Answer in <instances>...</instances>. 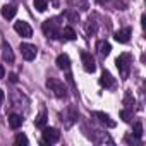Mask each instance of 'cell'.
Masks as SVG:
<instances>
[{"instance_id": "obj_1", "label": "cell", "mask_w": 146, "mask_h": 146, "mask_svg": "<svg viewBox=\"0 0 146 146\" xmlns=\"http://www.w3.org/2000/svg\"><path fill=\"white\" fill-rule=\"evenodd\" d=\"M46 86H48L50 91H53V95L57 98H65L67 96V90H65L62 81H58L55 78H50V79H46Z\"/></svg>"}, {"instance_id": "obj_2", "label": "cell", "mask_w": 146, "mask_h": 146, "mask_svg": "<svg viewBox=\"0 0 146 146\" xmlns=\"http://www.w3.org/2000/svg\"><path fill=\"white\" fill-rule=\"evenodd\" d=\"M115 64H117V69L120 70L122 78L125 79V78L129 76V69H131V64H132L131 55H129V53H122V55H119L117 60H115Z\"/></svg>"}, {"instance_id": "obj_3", "label": "cell", "mask_w": 146, "mask_h": 146, "mask_svg": "<svg viewBox=\"0 0 146 146\" xmlns=\"http://www.w3.org/2000/svg\"><path fill=\"white\" fill-rule=\"evenodd\" d=\"M43 33L48 36V38H52V40H58L60 38V29H58V26H57V23L55 21H45L43 23Z\"/></svg>"}, {"instance_id": "obj_4", "label": "cell", "mask_w": 146, "mask_h": 146, "mask_svg": "<svg viewBox=\"0 0 146 146\" xmlns=\"http://www.w3.org/2000/svg\"><path fill=\"white\" fill-rule=\"evenodd\" d=\"M58 137H60V132H58V129H55V127H43V144H53V143H57L58 141Z\"/></svg>"}, {"instance_id": "obj_5", "label": "cell", "mask_w": 146, "mask_h": 146, "mask_svg": "<svg viewBox=\"0 0 146 146\" xmlns=\"http://www.w3.org/2000/svg\"><path fill=\"white\" fill-rule=\"evenodd\" d=\"M19 50H21V55H23L26 60H35V58H36V55H38L36 46H35V45H31V43H21Z\"/></svg>"}, {"instance_id": "obj_6", "label": "cell", "mask_w": 146, "mask_h": 146, "mask_svg": "<svg viewBox=\"0 0 146 146\" xmlns=\"http://www.w3.org/2000/svg\"><path fill=\"white\" fill-rule=\"evenodd\" d=\"M14 29H16V33L21 35L23 38H31V36H33V29H31V26H29L26 21H17V23L14 24Z\"/></svg>"}, {"instance_id": "obj_7", "label": "cell", "mask_w": 146, "mask_h": 146, "mask_svg": "<svg viewBox=\"0 0 146 146\" xmlns=\"http://www.w3.org/2000/svg\"><path fill=\"white\" fill-rule=\"evenodd\" d=\"M81 60H83V67H84L86 72H95L96 70V64H95V58H93L91 53L83 52L81 53Z\"/></svg>"}, {"instance_id": "obj_8", "label": "cell", "mask_w": 146, "mask_h": 146, "mask_svg": "<svg viewBox=\"0 0 146 146\" xmlns=\"http://www.w3.org/2000/svg\"><path fill=\"white\" fill-rule=\"evenodd\" d=\"M55 64H57V67H58L60 70H69V69H70V58H69V55H65V53H60V55L57 57Z\"/></svg>"}, {"instance_id": "obj_9", "label": "cell", "mask_w": 146, "mask_h": 146, "mask_svg": "<svg viewBox=\"0 0 146 146\" xmlns=\"http://www.w3.org/2000/svg\"><path fill=\"white\" fill-rule=\"evenodd\" d=\"M131 28H124V29H119L117 33H115V41H119V43H127L129 41V38H131Z\"/></svg>"}, {"instance_id": "obj_10", "label": "cell", "mask_w": 146, "mask_h": 146, "mask_svg": "<svg viewBox=\"0 0 146 146\" xmlns=\"http://www.w3.org/2000/svg\"><path fill=\"white\" fill-rule=\"evenodd\" d=\"M100 84L103 88H112L113 86V78H112V74H110L108 70H103V74L100 78Z\"/></svg>"}, {"instance_id": "obj_11", "label": "cell", "mask_w": 146, "mask_h": 146, "mask_svg": "<svg viewBox=\"0 0 146 146\" xmlns=\"http://www.w3.org/2000/svg\"><path fill=\"white\" fill-rule=\"evenodd\" d=\"M9 125H11L12 129H19V127L23 125V117L17 115V113H11V115H9Z\"/></svg>"}, {"instance_id": "obj_12", "label": "cell", "mask_w": 146, "mask_h": 146, "mask_svg": "<svg viewBox=\"0 0 146 146\" xmlns=\"http://www.w3.org/2000/svg\"><path fill=\"white\" fill-rule=\"evenodd\" d=\"M96 48H98V53H100L102 57H107V55L110 53V50H112V46H110L108 41H98Z\"/></svg>"}, {"instance_id": "obj_13", "label": "cell", "mask_w": 146, "mask_h": 146, "mask_svg": "<svg viewBox=\"0 0 146 146\" xmlns=\"http://www.w3.org/2000/svg\"><path fill=\"white\" fill-rule=\"evenodd\" d=\"M16 12H17V9H16L14 5H9V4H7V5L2 7V16H4L5 19H12V17L16 16Z\"/></svg>"}, {"instance_id": "obj_14", "label": "cell", "mask_w": 146, "mask_h": 146, "mask_svg": "<svg viewBox=\"0 0 146 146\" xmlns=\"http://www.w3.org/2000/svg\"><path fill=\"white\" fill-rule=\"evenodd\" d=\"M60 36H64V40H69V41H72V40H76V31L72 29V28H64L62 31H60Z\"/></svg>"}, {"instance_id": "obj_15", "label": "cell", "mask_w": 146, "mask_h": 146, "mask_svg": "<svg viewBox=\"0 0 146 146\" xmlns=\"http://www.w3.org/2000/svg\"><path fill=\"white\" fill-rule=\"evenodd\" d=\"M2 55H4V60L5 62H14V53H12V50H11V46L7 45V43H4V48H2Z\"/></svg>"}, {"instance_id": "obj_16", "label": "cell", "mask_w": 146, "mask_h": 146, "mask_svg": "<svg viewBox=\"0 0 146 146\" xmlns=\"http://www.w3.org/2000/svg\"><path fill=\"white\" fill-rule=\"evenodd\" d=\"M95 115H96V117H98L103 124H107L108 127H115V122H113V120H110V117H108L107 113H103V112H96Z\"/></svg>"}, {"instance_id": "obj_17", "label": "cell", "mask_w": 146, "mask_h": 146, "mask_svg": "<svg viewBox=\"0 0 146 146\" xmlns=\"http://www.w3.org/2000/svg\"><path fill=\"white\" fill-rule=\"evenodd\" d=\"M35 125H36L38 129H43V127L46 125V113H45V112H41V113L36 117V120H35Z\"/></svg>"}, {"instance_id": "obj_18", "label": "cell", "mask_w": 146, "mask_h": 146, "mask_svg": "<svg viewBox=\"0 0 146 146\" xmlns=\"http://www.w3.org/2000/svg\"><path fill=\"white\" fill-rule=\"evenodd\" d=\"M46 7H48L46 0H35V9H36L38 12H45Z\"/></svg>"}, {"instance_id": "obj_19", "label": "cell", "mask_w": 146, "mask_h": 146, "mask_svg": "<svg viewBox=\"0 0 146 146\" xmlns=\"http://www.w3.org/2000/svg\"><path fill=\"white\" fill-rule=\"evenodd\" d=\"M132 132H134V137H136V139H141V137H143V124H141L139 120L134 124V131H132Z\"/></svg>"}, {"instance_id": "obj_20", "label": "cell", "mask_w": 146, "mask_h": 146, "mask_svg": "<svg viewBox=\"0 0 146 146\" xmlns=\"http://www.w3.org/2000/svg\"><path fill=\"white\" fill-rule=\"evenodd\" d=\"M120 119H122L124 122H129V120L132 119V112H131V110H127V108L120 110Z\"/></svg>"}, {"instance_id": "obj_21", "label": "cell", "mask_w": 146, "mask_h": 146, "mask_svg": "<svg viewBox=\"0 0 146 146\" xmlns=\"http://www.w3.org/2000/svg\"><path fill=\"white\" fill-rule=\"evenodd\" d=\"M29 141H28V136L26 134H23V132H19L17 136H16V144H28Z\"/></svg>"}, {"instance_id": "obj_22", "label": "cell", "mask_w": 146, "mask_h": 146, "mask_svg": "<svg viewBox=\"0 0 146 146\" xmlns=\"http://www.w3.org/2000/svg\"><path fill=\"white\" fill-rule=\"evenodd\" d=\"M86 31H88L90 35H95V33H96V23L90 19V21H88V24H86Z\"/></svg>"}, {"instance_id": "obj_23", "label": "cell", "mask_w": 146, "mask_h": 146, "mask_svg": "<svg viewBox=\"0 0 146 146\" xmlns=\"http://www.w3.org/2000/svg\"><path fill=\"white\" fill-rule=\"evenodd\" d=\"M134 105V98L131 96V93H125V105Z\"/></svg>"}, {"instance_id": "obj_24", "label": "cell", "mask_w": 146, "mask_h": 146, "mask_svg": "<svg viewBox=\"0 0 146 146\" xmlns=\"http://www.w3.org/2000/svg\"><path fill=\"white\" fill-rule=\"evenodd\" d=\"M5 78V69H4V65H0V79H4Z\"/></svg>"}, {"instance_id": "obj_25", "label": "cell", "mask_w": 146, "mask_h": 146, "mask_svg": "<svg viewBox=\"0 0 146 146\" xmlns=\"http://www.w3.org/2000/svg\"><path fill=\"white\" fill-rule=\"evenodd\" d=\"M9 78H11V81H12V83H17V76H16V74H11Z\"/></svg>"}, {"instance_id": "obj_26", "label": "cell", "mask_w": 146, "mask_h": 146, "mask_svg": "<svg viewBox=\"0 0 146 146\" xmlns=\"http://www.w3.org/2000/svg\"><path fill=\"white\" fill-rule=\"evenodd\" d=\"M2 102H4V91L0 90V103H2Z\"/></svg>"}, {"instance_id": "obj_27", "label": "cell", "mask_w": 146, "mask_h": 146, "mask_svg": "<svg viewBox=\"0 0 146 146\" xmlns=\"http://www.w3.org/2000/svg\"><path fill=\"white\" fill-rule=\"evenodd\" d=\"M98 4H105V2H108V0H96Z\"/></svg>"}]
</instances>
